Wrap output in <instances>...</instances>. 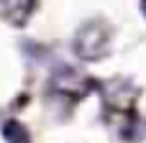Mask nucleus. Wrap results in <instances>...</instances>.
Wrapping results in <instances>:
<instances>
[{"label":"nucleus","instance_id":"nucleus-2","mask_svg":"<svg viewBox=\"0 0 146 143\" xmlns=\"http://www.w3.org/2000/svg\"><path fill=\"white\" fill-rule=\"evenodd\" d=\"M51 87L56 90V92H64V95H77V97H82L87 90H90V79H85L77 69H69V67H64V69H59L54 77H51Z\"/></svg>","mask_w":146,"mask_h":143},{"label":"nucleus","instance_id":"nucleus-3","mask_svg":"<svg viewBox=\"0 0 146 143\" xmlns=\"http://www.w3.org/2000/svg\"><path fill=\"white\" fill-rule=\"evenodd\" d=\"M36 8V0H0V20L10 26H26Z\"/></svg>","mask_w":146,"mask_h":143},{"label":"nucleus","instance_id":"nucleus-4","mask_svg":"<svg viewBox=\"0 0 146 143\" xmlns=\"http://www.w3.org/2000/svg\"><path fill=\"white\" fill-rule=\"evenodd\" d=\"M136 100V90L128 92V84L126 82H110L105 87V105L110 107H118V110H128Z\"/></svg>","mask_w":146,"mask_h":143},{"label":"nucleus","instance_id":"nucleus-6","mask_svg":"<svg viewBox=\"0 0 146 143\" xmlns=\"http://www.w3.org/2000/svg\"><path fill=\"white\" fill-rule=\"evenodd\" d=\"M141 10H144V18H146V0H141Z\"/></svg>","mask_w":146,"mask_h":143},{"label":"nucleus","instance_id":"nucleus-1","mask_svg":"<svg viewBox=\"0 0 146 143\" xmlns=\"http://www.w3.org/2000/svg\"><path fill=\"white\" fill-rule=\"evenodd\" d=\"M110 49V26L103 20H87L74 33V54L85 61H98Z\"/></svg>","mask_w":146,"mask_h":143},{"label":"nucleus","instance_id":"nucleus-5","mask_svg":"<svg viewBox=\"0 0 146 143\" xmlns=\"http://www.w3.org/2000/svg\"><path fill=\"white\" fill-rule=\"evenodd\" d=\"M3 138H5V143H31L26 125L18 123V120H5L3 123Z\"/></svg>","mask_w":146,"mask_h":143}]
</instances>
